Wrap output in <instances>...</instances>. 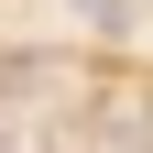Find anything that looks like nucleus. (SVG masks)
Returning <instances> with one entry per match:
<instances>
[{
	"label": "nucleus",
	"instance_id": "f257e3e1",
	"mask_svg": "<svg viewBox=\"0 0 153 153\" xmlns=\"http://www.w3.org/2000/svg\"><path fill=\"white\" fill-rule=\"evenodd\" d=\"M109 142H131V153H153V120H142V109L120 99V109H109Z\"/></svg>",
	"mask_w": 153,
	"mask_h": 153
},
{
	"label": "nucleus",
	"instance_id": "f03ea898",
	"mask_svg": "<svg viewBox=\"0 0 153 153\" xmlns=\"http://www.w3.org/2000/svg\"><path fill=\"white\" fill-rule=\"evenodd\" d=\"M66 11H76V22H109V33H120L131 11H142V0H66Z\"/></svg>",
	"mask_w": 153,
	"mask_h": 153
}]
</instances>
